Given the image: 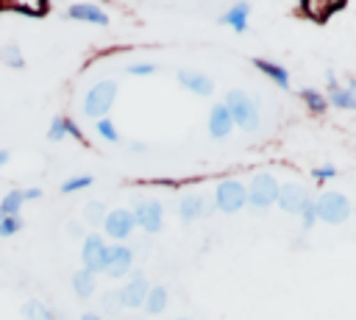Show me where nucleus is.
<instances>
[{
    "label": "nucleus",
    "instance_id": "nucleus-1",
    "mask_svg": "<svg viewBox=\"0 0 356 320\" xmlns=\"http://www.w3.org/2000/svg\"><path fill=\"white\" fill-rule=\"evenodd\" d=\"M234 120V125H239L242 131L248 134H256L259 131V106L250 95H245L242 89H231L225 95V103H222Z\"/></svg>",
    "mask_w": 356,
    "mask_h": 320
},
{
    "label": "nucleus",
    "instance_id": "nucleus-2",
    "mask_svg": "<svg viewBox=\"0 0 356 320\" xmlns=\"http://www.w3.org/2000/svg\"><path fill=\"white\" fill-rule=\"evenodd\" d=\"M314 211H317V220L320 223H328V225H339L350 217V200L342 195V192H323L317 200H314Z\"/></svg>",
    "mask_w": 356,
    "mask_h": 320
},
{
    "label": "nucleus",
    "instance_id": "nucleus-3",
    "mask_svg": "<svg viewBox=\"0 0 356 320\" xmlns=\"http://www.w3.org/2000/svg\"><path fill=\"white\" fill-rule=\"evenodd\" d=\"M114 97H117V83L114 81L95 83L86 92V97H83V114L86 117H95V120H103L108 114V109L114 106Z\"/></svg>",
    "mask_w": 356,
    "mask_h": 320
},
{
    "label": "nucleus",
    "instance_id": "nucleus-4",
    "mask_svg": "<svg viewBox=\"0 0 356 320\" xmlns=\"http://www.w3.org/2000/svg\"><path fill=\"white\" fill-rule=\"evenodd\" d=\"M248 203V186L228 178V181H220L217 189H214V209L225 211V214H236L242 206Z\"/></svg>",
    "mask_w": 356,
    "mask_h": 320
},
{
    "label": "nucleus",
    "instance_id": "nucleus-5",
    "mask_svg": "<svg viewBox=\"0 0 356 320\" xmlns=\"http://www.w3.org/2000/svg\"><path fill=\"white\" fill-rule=\"evenodd\" d=\"M275 195H278V181L270 173H259L250 178V186H248V203L250 206L267 209L275 203Z\"/></svg>",
    "mask_w": 356,
    "mask_h": 320
},
{
    "label": "nucleus",
    "instance_id": "nucleus-6",
    "mask_svg": "<svg viewBox=\"0 0 356 320\" xmlns=\"http://www.w3.org/2000/svg\"><path fill=\"white\" fill-rule=\"evenodd\" d=\"M275 203H278L286 214H300V211L312 203V198H309V189H306V186L289 181V184H281V186H278Z\"/></svg>",
    "mask_w": 356,
    "mask_h": 320
},
{
    "label": "nucleus",
    "instance_id": "nucleus-7",
    "mask_svg": "<svg viewBox=\"0 0 356 320\" xmlns=\"http://www.w3.org/2000/svg\"><path fill=\"white\" fill-rule=\"evenodd\" d=\"M134 223L142 225L147 234H159L164 225V209L159 200H136L134 206Z\"/></svg>",
    "mask_w": 356,
    "mask_h": 320
},
{
    "label": "nucleus",
    "instance_id": "nucleus-8",
    "mask_svg": "<svg viewBox=\"0 0 356 320\" xmlns=\"http://www.w3.org/2000/svg\"><path fill=\"white\" fill-rule=\"evenodd\" d=\"M106 253H108V245L100 239V234H89V237L83 239V248H81L83 270H89V273H103Z\"/></svg>",
    "mask_w": 356,
    "mask_h": 320
},
{
    "label": "nucleus",
    "instance_id": "nucleus-9",
    "mask_svg": "<svg viewBox=\"0 0 356 320\" xmlns=\"http://www.w3.org/2000/svg\"><path fill=\"white\" fill-rule=\"evenodd\" d=\"M131 267H134V250L125 248V245H108L103 273H106L108 278H122V275L131 273Z\"/></svg>",
    "mask_w": 356,
    "mask_h": 320
},
{
    "label": "nucleus",
    "instance_id": "nucleus-10",
    "mask_svg": "<svg viewBox=\"0 0 356 320\" xmlns=\"http://www.w3.org/2000/svg\"><path fill=\"white\" fill-rule=\"evenodd\" d=\"M134 211H128V209H111V211H106V220H103V231L111 237V239H125V237H131V231H134Z\"/></svg>",
    "mask_w": 356,
    "mask_h": 320
},
{
    "label": "nucleus",
    "instance_id": "nucleus-11",
    "mask_svg": "<svg viewBox=\"0 0 356 320\" xmlns=\"http://www.w3.org/2000/svg\"><path fill=\"white\" fill-rule=\"evenodd\" d=\"M147 289H150V287H147L145 275H142V273H134V275H131V281H125V284H122V289H117V298H120V303H122V306L136 309V306H145Z\"/></svg>",
    "mask_w": 356,
    "mask_h": 320
},
{
    "label": "nucleus",
    "instance_id": "nucleus-12",
    "mask_svg": "<svg viewBox=\"0 0 356 320\" xmlns=\"http://www.w3.org/2000/svg\"><path fill=\"white\" fill-rule=\"evenodd\" d=\"M178 83H181L184 89L200 95V97H209V95L214 92V81H211L209 75L197 72V70H178Z\"/></svg>",
    "mask_w": 356,
    "mask_h": 320
},
{
    "label": "nucleus",
    "instance_id": "nucleus-13",
    "mask_svg": "<svg viewBox=\"0 0 356 320\" xmlns=\"http://www.w3.org/2000/svg\"><path fill=\"white\" fill-rule=\"evenodd\" d=\"M231 128H234V120H231L228 109H225L222 103L211 106V111H209V134H211L214 139H222V136L231 134Z\"/></svg>",
    "mask_w": 356,
    "mask_h": 320
},
{
    "label": "nucleus",
    "instance_id": "nucleus-14",
    "mask_svg": "<svg viewBox=\"0 0 356 320\" xmlns=\"http://www.w3.org/2000/svg\"><path fill=\"white\" fill-rule=\"evenodd\" d=\"M209 211V206H206V198L203 195H184L181 200H178V217L184 220V223H195L197 217H203Z\"/></svg>",
    "mask_w": 356,
    "mask_h": 320
},
{
    "label": "nucleus",
    "instance_id": "nucleus-15",
    "mask_svg": "<svg viewBox=\"0 0 356 320\" xmlns=\"http://www.w3.org/2000/svg\"><path fill=\"white\" fill-rule=\"evenodd\" d=\"M339 8H345V0H339V3H323V0H309V3H303L300 6V11L312 19V22H328V17L331 14H337Z\"/></svg>",
    "mask_w": 356,
    "mask_h": 320
},
{
    "label": "nucleus",
    "instance_id": "nucleus-16",
    "mask_svg": "<svg viewBox=\"0 0 356 320\" xmlns=\"http://www.w3.org/2000/svg\"><path fill=\"white\" fill-rule=\"evenodd\" d=\"M67 17H70V19H78V22H92V25H106V22H108V14L100 11V8L92 6V3L70 6V8H67Z\"/></svg>",
    "mask_w": 356,
    "mask_h": 320
},
{
    "label": "nucleus",
    "instance_id": "nucleus-17",
    "mask_svg": "<svg viewBox=\"0 0 356 320\" xmlns=\"http://www.w3.org/2000/svg\"><path fill=\"white\" fill-rule=\"evenodd\" d=\"M248 17H250V3H234L222 17H220V22L222 25H228V28H234L236 33H245L248 31Z\"/></svg>",
    "mask_w": 356,
    "mask_h": 320
},
{
    "label": "nucleus",
    "instance_id": "nucleus-18",
    "mask_svg": "<svg viewBox=\"0 0 356 320\" xmlns=\"http://www.w3.org/2000/svg\"><path fill=\"white\" fill-rule=\"evenodd\" d=\"M253 64H256V70L264 72L273 83H278V89H289V72H286V67H281V64H275V61H267V58H256Z\"/></svg>",
    "mask_w": 356,
    "mask_h": 320
},
{
    "label": "nucleus",
    "instance_id": "nucleus-19",
    "mask_svg": "<svg viewBox=\"0 0 356 320\" xmlns=\"http://www.w3.org/2000/svg\"><path fill=\"white\" fill-rule=\"evenodd\" d=\"M328 106L334 109H342V111H356V95L348 89V86H331L328 89Z\"/></svg>",
    "mask_w": 356,
    "mask_h": 320
},
{
    "label": "nucleus",
    "instance_id": "nucleus-20",
    "mask_svg": "<svg viewBox=\"0 0 356 320\" xmlns=\"http://www.w3.org/2000/svg\"><path fill=\"white\" fill-rule=\"evenodd\" d=\"M167 309V287H150L145 298V312L147 314H161Z\"/></svg>",
    "mask_w": 356,
    "mask_h": 320
},
{
    "label": "nucleus",
    "instance_id": "nucleus-21",
    "mask_svg": "<svg viewBox=\"0 0 356 320\" xmlns=\"http://www.w3.org/2000/svg\"><path fill=\"white\" fill-rule=\"evenodd\" d=\"M72 289H75V295L78 298H89L92 292H95V273H89V270H75V275H72Z\"/></svg>",
    "mask_w": 356,
    "mask_h": 320
},
{
    "label": "nucleus",
    "instance_id": "nucleus-22",
    "mask_svg": "<svg viewBox=\"0 0 356 320\" xmlns=\"http://www.w3.org/2000/svg\"><path fill=\"white\" fill-rule=\"evenodd\" d=\"M22 203H25L22 192H19V189H11V192H8V195L0 200V214H3V217H19Z\"/></svg>",
    "mask_w": 356,
    "mask_h": 320
},
{
    "label": "nucleus",
    "instance_id": "nucleus-23",
    "mask_svg": "<svg viewBox=\"0 0 356 320\" xmlns=\"http://www.w3.org/2000/svg\"><path fill=\"white\" fill-rule=\"evenodd\" d=\"M300 100L309 106V111H314V114H323L325 109H328V97H323V92H317V89H300Z\"/></svg>",
    "mask_w": 356,
    "mask_h": 320
},
{
    "label": "nucleus",
    "instance_id": "nucleus-24",
    "mask_svg": "<svg viewBox=\"0 0 356 320\" xmlns=\"http://www.w3.org/2000/svg\"><path fill=\"white\" fill-rule=\"evenodd\" d=\"M22 317L25 320H53V312L42 301H25L22 303Z\"/></svg>",
    "mask_w": 356,
    "mask_h": 320
},
{
    "label": "nucleus",
    "instance_id": "nucleus-25",
    "mask_svg": "<svg viewBox=\"0 0 356 320\" xmlns=\"http://www.w3.org/2000/svg\"><path fill=\"white\" fill-rule=\"evenodd\" d=\"M11 11L25 14V17H44V14L50 11V6H47L44 0H39V3H14Z\"/></svg>",
    "mask_w": 356,
    "mask_h": 320
},
{
    "label": "nucleus",
    "instance_id": "nucleus-26",
    "mask_svg": "<svg viewBox=\"0 0 356 320\" xmlns=\"http://www.w3.org/2000/svg\"><path fill=\"white\" fill-rule=\"evenodd\" d=\"M83 220H86L89 225L103 223V220H106V206H103V200H89V203L83 206Z\"/></svg>",
    "mask_w": 356,
    "mask_h": 320
},
{
    "label": "nucleus",
    "instance_id": "nucleus-27",
    "mask_svg": "<svg viewBox=\"0 0 356 320\" xmlns=\"http://www.w3.org/2000/svg\"><path fill=\"white\" fill-rule=\"evenodd\" d=\"M0 58H3L8 67H14V70H22V67H25V56H22V50H19L17 45H6V47L0 50Z\"/></svg>",
    "mask_w": 356,
    "mask_h": 320
},
{
    "label": "nucleus",
    "instance_id": "nucleus-28",
    "mask_svg": "<svg viewBox=\"0 0 356 320\" xmlns=\"http://www.w3.org/2000/svg\"><path fill=\"white\" fill-rule=\"evenodd\" d=\"M67 136V117H53L50 128H47V139L50 142H61Z\"/></svg>",
    "mask_w": 356,
    "mask_h": 320
},
{
    "label": "nucleus",
    "instance_id": "nucleus-29",
    "mask_svg": "<svg viewBox=\"0 0 356 320\" xmlns=\"http://www.w3.org/2000/svg\"><path fill=\"white\" fill-rule=\"evenodd\" d=\"M92 175H75V178H70V181H64L61 184V192H78V189H86V186H92Z\"/></svg>",
    "mask_w": 356,
    "mask_h": 320
},
{
    "label": "nucleus",
    "instance_id": "nucleus-30",
    "mask_svg": "<svg viewBox=\"0 0 356 320\" xmlns=\"http://www.w3.org/2000/svg\"><path fill=\"white\" fill-rule=\"evenodd\" d=\"M97 134L106 139V142H120V134H117V128H114V122L111 120H97Z\"/></svg>",
    "mask_w": 356,
    "mask_h": 320
},
{
    "label": "nucleus",
    "instance_id": "nucleus-31",
    "mask_svg": "<svg viewBox=\"0 0 356 320\" xmlns=\"http://www.w3.org/2000/svg\"><path fill=\"white\" fill-rule=\"evenodd\" d=\"M22 228V220L19 217H0V237H11Z\"/></svg>",
    "mask_w": 356,
    "mask_h": 320
},
{
    "label": "nucleus",
    "instance_id": "nucleus-32",
    "mask_svg": "<svg viewBox=\"0 0 356 320\" xmlns=\"http://www.w3.org/2000/svg\"><path fill=\"white\" fill-rule=\"evenodd\" d=\"M312 175H314L317 181H328V178H334V175H337V167H334V164H323V167H314V170H312Z\"/></svg>",
    "mask_w": 356,
    "mask_h": 320
},
{
    "label": "nucleus",
    "instance_id": "nucleus-33",
    "mask_svg": "<svg viewBox=\"0 0 356 320\" xmlns=\"http://www.w3.org/2000/svg\"><path fill=\"white\" fill-rule=\"evenodd\" d=\"M300 217H303V231H309L314 223H317V211H314V200L300 211Z\"/></svg>",
    "mask_w": 356,
    "mask_h": 320
},
{
    "label": "nucleus",
    "instance_id": "nucleus-34",
    "mask_svg": "<svg viewBox=\"0 0 356 320\" xmlns=\"http://www.w3.org/2000/svg\"><path fill=\"white\" fill-rule=\"evenodd\" d=\"M125 72L128 75H153L156 64H131V67H125Z\"/></svg>",
    "mask_w": 356,
    "mask_h": 320
},
{
    "label": "nucleus",
    "instance_id": "nucleus-35",
    "mask_svg": "<svg viewBox=\"0 0 356 320\" xmlns=\"http://www.w3.org/2000/svg\"><path fill=\"white\" fill-rule=\"evenodd\" d=\"M103 301H106V312H111V314H117V312L122 309V303H120V298H117V292H108V295H106Z\"/></svg>",
    "mask_w": 356,
    "mask_h": 320
},
{
    "label": "nucleus",
    "instance_id": "nucleus-36",
    "mask_svg": "<svg viewBox=\"0 0 356 320\" xmlns=\"http://www.w3.org/2000/svg\"><path fill=\"white\" fill-rule=\"evenodd\" d=\"M67 136H75V139H83V134H81V128L72 122V120H67Z\"/></svg>",
    "mask_w": 356,
    "mask_h": 320
},
{
    "label": "nucleus",
    "instance_id": "nucleus-37",
    "mask_svg": "<svg viewBox=\"0 0 356 320\" xmlns=\"http://www.w3.org/2000/svg\"><path fill=\"white\" fill-rule=\"evenodd\" d=\"M22 198H25V200H39V198H42V189H39V186H31V189L22 192Z\"/></svg>",
    "mask_w": 356,
    "mask_h": 320
},
{
    "label": "nucleus",
    "instance_id": "nucleus-38",
    "mask_svg": "<svg viewBox=\"0 0 356 320\" xmlns=\"http://www.w3.org/2000/svg\"><path fill=\"white\" fill-rule=\"evenodd\" d=\"M325 81H328V89H331V86H337V75H334V72H331V70H328V72H325Z\"/></svg>",
    "mask_w": 356,
    "mask_h": 320
},
{
    "label": "nucleus",
    "instance_id": "nucleus-39",
    "mask_svg": "<svg viewBox=\"0 0 356 320\" xmlns=\"http://www.w3.org/2000/svg\"><path fill=\"white\" fill-rule=\"evenodd\" d=\"M81 320H100V314H95V312H83Z\"/></svg>",
    "mask_w": 356,
    "mask_h": 320
},
{
    "label": "nucleus",
    "instance_id": "nucleus-40",
    "mask_svg": "<svg viewBox=\"0 0 356 320\" xmlns=\"http://www.w3.org/2000/svg\"><path fill=\"white\" fill-rule=\"evenodd\" d=\"M131 150H134V153H142V150H145V145H142V142H134V145H131Z\"/></svg>",
    "mask_w": 356,
    "mask_h": 320
},
{
    "label": "nucleus",
    "instance_id": "nucleus-41",
    "mask_svg": "<svg viewBox=\"0 0 356 320\" xmlns=\"http://www.w3.org/2000/svg\"><path fill=\"white\" fill-rule=\"evenodd\" d=\"M6 161H8V153H6V150H3V147H0V167H3V164H6Z\"/></svg>",
    "mask_w": 356,
    "mask_h": 320
},
{
    "label": "nucleus",
    "instance_id": "nucleus-42",
    "mask_svg": "<svg viewBox=\"0 0 356 320\" xmlns=\"http://www.w3.org/2000/svg\"><path fill=\"white\" fill-rule=\"evenodd\" d=\"M178 320H189V317H178Z\"/></svg>",
    "mask_w": 356,
    "mask_h": 320
},
{
    "label": "nucleus",
    "instance_id": "nucleus-43",
    "mask_svg": "<svg viewBox=\"0 0 356 320\" xmlns=\"http://www.w3.org/2000/svg\"><path fill=\"white\" fill-rule=\"evenodd\" d=\"M0 50H3V47H0Z\"/></svg>",
    "mask_w": 356,
    "mask_h": 320
}]
</instances>
